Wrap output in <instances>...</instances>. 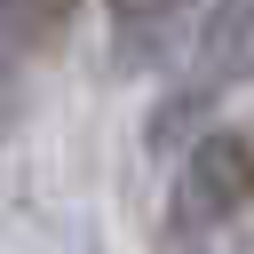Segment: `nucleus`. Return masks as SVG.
<instances>
[{"label": "nucleus", "mask_w": 254, "mask_h": 254, "mask_svg": "<svg viewBox=\"0 0 254 254\" xmlns=\"http://www.w3.org/2000/svg\"><path fill=\"white\" fill-rule=\"evenodd\" d=\"M198 8L206 0H111V16H103L111 71L119 79H167L183 64V40H190Z\"/></svg>", "instance_id": "nucleus-3"}, {"label": "nucleus", "mask_w": 254, "mask_h": 254, "mask_svg": "<svg viewBox=\"0 0 254 254\" xmlns=\"http://www.w3.org/2000/svg\"><path fill=\"white\" fill-rule=\"evenodd\" d=\"M254 214V135L246 127H198L175 151V183H167V238L175 246H206L222 230H238Z\"/></svg>", "instance_id": "nucleus-1"}, {"label": "nucleus", "mask_w": 254, "mask_h": 254, "mask_svg": "<svg viewBox=\"0 0 254 254\" xmlns=\"http://www.w3.org/2000/svg\"><path fill=\"white\" fill-rule=\"evenodd\" d=\"M175 79L190 95H206V103L238 95L254 79V0H206L198 24H190V40H183Z\"/></svg>", "instance_id": "nucleus-2"}, {"label": "nucleus", "mask_w": 254, "mask_h": 254, "mask_svg": "<svg viewBox=\"0 0 254 254\" xmlns=\"http://www.w3.org/2000/svg\"><path fill=\"white\" fill-rule=\"evenodd\" d=\"M32 32H48L40 0H0V48H16V40H32Z\"/></svg>", "instance_id": "nucleus-4"}, {"label": "nucleus", "mask_w": 254, "mask_h": 254, "mask_svg": "<svg viewBox=\"0 0 254 254\" xmlns=\"http://www.w3.org/2000/svg\"><path fill=\"white\" fill-rule=\"evenodd\" d=\"M64 8H79V0H40V16H48V24H56V16H64Z\"/></svg>", "instance_id": "nucleus-5"}]
</instances>
